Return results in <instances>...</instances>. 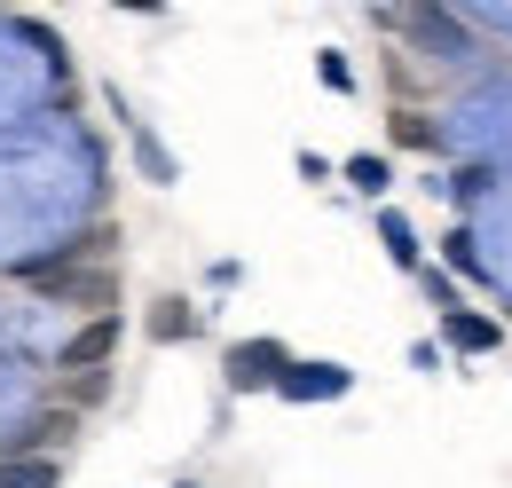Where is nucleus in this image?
I'll return each mask as SVG.
<instances>
[{"label": "nucleus", "mask_w": 512, "mask_h": 488, "mask_svg": "<svg viewBox=\"0 0 512 488\" xmlns=\"http://www.w3.org/2000/svg\"><path fill=\"white\" fill-rule=\"evenodd\" d=\"M79 252L119 260V229H111V150L95 119H79L71 103L0 134V284H24Z\"/></svg>", "instance_id": "f257e3e1"}, {"label": "nucleus", "mask_w": 512, "mask_h": 488, "mask_svg": "<svg viewBox=\"0 0 512 488\" xmlns=\"http://www.w3.org/2000/svg\"><path fill=\"white\" fill-rule=\"evenodd\" d=\"M40 111H71V56L40 16L0 8V134Z\"/></svg>", "instance_id": "f03ea898"}, {"label": "nucleus", "mask_w": 512, "mask_h": 488, "mask_svg": "<svg viewBox=\"0 0 512 488\" xmlns=\"http://www.w3.org/2000/svg\"><path fill=\"white\" fill-rule=\"evenodd\" d=\"M442 158L512 174V71H481L442 111Z\"/></svg>", "instance_id": "7ed1b4c3"}, {"label": "nucleus", "mask_w": 512, "mask_h": 488, "mask_svg": "<svg viewBox=\"0 0 512 488\" xmlns=\"http://www.w3.org/2000/svg\"><path fill=\"white\" fill-rule=\"evenodd\" d=\"M16 292L48 300L56 315H71V323H95V315H119V260H103V252H79V260H56V268L24 276Z\"/></svg>", "instance_id": "20e7f679"}, {"label": "nucleus", "mask_w": 512, "mask_h": 488, "mask_svg": "<svg viewBox=\"0 0 512 488\" xmlns=\"http://www.w3.org/2000/svg\"><path fill=\"white\" fill-rule=\"evenodd\" d=\"M386 32H410V48L434 63V71H473L481 63V32L457 16V8H434V0H418V8H379Z\"/></svg>", "instance_id": "39448f33"}, {"label": "nucleus", "mask_w": 512, "mask_h": 488, "mask_svg": "<svg viewBox=\"0 0 512 488\" xmlns=\"http://www.w3.org/2000/svg\"><path fill=\"white\" fill-rule=\"evenodd\" d=\"M284 370H292V347H284V339H268V331L221 347V386H229V394H276V378H284Z\"/></svg>", "instance_id": "423d86ee"}, {"label": "nucleus", "mask_w": 512, "mask_h": 488, "mask_svg": "<svg viewBox=\"0 0 512 488\" xmlns=\"http://www.w3.org/2000/svg\"><path fill=\"white\" fill-rule=\"evenodd\" d=\"M473 237H481V260H489V292L512 307V174L497 182V197L473 213Z\"/></svg>", "instance_id": "0eeeda50"}, {"label": "nucleus", "mask_w": 512, "mask_h": 488, "mask_svg": "<svg viewBox=\"0 0 512 488\" xmlns=\"http://www.w3.org/2000/svg\"><path fill=\"white\" fill-rule=\"evenodd\" d=\"M103 103L119 111V134H127V150H134V174H142L150 189H174V182H182V158H174V150H166V142L127 111V95H119V87H103Z\"/></svg>", "instance_id": "6e6552de"}, {"label": "nucleus", "mask_w": 512, "mask_h": 488, "mask_svg": "<svg viewBox=\"0 0 512 488\" xmlns=\"http://www.w3.org/2000/svg\"><path fill=\"white\" fill-rule=\"evenodd\" d=\"M339 394H355V370L331 363V355H292V370L276 378V402H300V410H316V402H339Z\"/></svg>", "instance_id": "1a4fd4ad"}, {"label": "nucleus", "mask_w": 512, "mask_h": 488, "mask_svg": "<svg viewBox=\"0 0 512 488\" xmlns=\"http://www.w3.org/2000/svg\"><path fill=\"white\" fill-rule=\"evenodd\" d=\"M119 331H127L119 315H95V323H79V331L64 339V355H56V370H64V378H87V370L103 378V370H111V355H119Z\"/></svg>", "instance_id": "9d476101"}, {"label": "nucleus", "mask_w": 512, "mask_h": 488, "mask_svg": "<svg viewBox=\"0 0 512 488\" xmlns=\"http://www.w3.org/2000/svg\"><path fill=\"white\" fill-rule=\"evenodd\" d=\"M40 386H48L40 370H24L8 347H0V449H8V433H16L32 410H40Z\"/></svg>", "instance_id": "9b49d317"}, {"label": "nucleus", "mask_w": 512, "mask_h": 488, "mask_svg": "<svg viewBox=\"0 0 512 488\" xmlns=\"http://www.w3.org/2000/svg\"><path fill=\"white\" fill-rule=\"evenodd\" d=\"M142 331H150V347H190V339H205V307L182 300V292H166V300H150Z\"/></svg>", "instance_id": "f8f14e48"}, {"label": "nucleus", "mask_w": 512, "mask_h": 488, "mask_svg": "<svg viewBox=\"0 0 512 488\" xmlns=\"http://www.w3.org/2000/svg\"><path fill=\"white\" fill-rule=\"evenodd\" d=\"M505 347V323L481 315V307H449L442 315V355H497Z\"/></svg>", "instance_id": "ddd939ff"}, {"label": "nucleus", "mask_w": 512, "mask_h": 488, "mask_svg": "<svg viewBox=\"0 0 512 488\" xmlns=\"http://www.w3.org/2000/svg\"><path fill=\"white\" fill-rule=\"evenodd\" d=\"M379 244H386V260H394L402 276L426 268V237H418V221H410L402 205H379Z\"/></svg>", "instance_id": "4468645a"}, {"label": "nucleus", "mask_w": 512, "mask_h": 488, "mask_svg": "<svg viewBox=\"0 0 512 488\" xmlns=\"http://www.w3.org/2000/svg\"><path fill=\"white\" fill-rule=\"evenodd\" d=\"M386 142H394V150H418V158H442V119L394 103V111H386Z\"/></svg>", "instance_id": "2eb2a0df"}, {"label": "nucleus", "mask_w": 512, "mask_h": 488, "mask_svg": "<svg viewBox=\"0 0 512 488\" xmlns=\"http://www.w3.org/2000/svg\"><path fill=\"white\" fill-rule=\"evenodd\" d=\"M442 276H457V284H481V292H489V260H481L473 221H457V229L442 237Z\"/></svg>", "instance_id": "dca6fc26"}, {"label": "nucleus", "mask_w": 512, "mask_h": 488, "mask_svg": "<svg viewBox=\"0 0 512 488\" xmlns=\"http://www.w3.org/2000/svg\"><path fill=\"white\" fill-rule=\"evenodd\" d=\"M497 182H505V174H489V166H449L442 182V197L449 205H457V213H465V221H473V213H481V205H489V197H497Z\"/></svg>", "instance_id": "f3484780"}, {"label": "nucleus", "mask_w": 512, "mask_h": 488, "mask_svg": "<svg viewBox=\"0 0 512 488\" xmlns=\"http://www.w3.org/2000/svg\"><path fill=\"white\" fill-rule=\"evenodd\" d=\"M339 182L355 189V197H371V205H386V189H394V158H386V150H355V158H339Z\"/></svg>", "instance_id": "a211bd4d"}, {"label": "nucleus", "mask_w": 512, "mask_h": 488, "mask_svg": "<svg viewBox=\"0 0 512 488\" xmlns=\"http://www.w3.org/2000/svg\"><path fill=\"white\" fill-rule=\"evenodd\" d=\"M64 465L56 457H0V488H56Z\"/></svg>", "instance_id": "6ab92c4d"}, {"label": "nucleus", "mask_w": 512, "mask_h": 488, "mask_svg": "<svg viewBox=\"0 0 512 488\" xmlns=\"http://www.w3.org/2000/svg\"><path fill=\"white\" fill-rule=\"evenodd\" d=\"M473 32H497V40H512V0H473V8H457Z\"/></svg>", "instance_id": "aec40b11"}, {"label": "nucleus", "mask_w": 512, "mask_h": 488, "mask_svg": "<svg viewBox=\"0 0 512 488\" xmlns=\"http://www.w3.org/2000/svg\"><path fill=\"white\" fill-rule=\"evenodd\" d=\"M316 79L331 87V95H355V63H347V48H316Z\"/></svg>", "instance_id": "412c9836"}, {"label": "nucleus", "mask_w": 512, "mask_h": 488, "mask_svg": "<svg viewBox=\"0 0 512 488\" xmlns=\"http://www.w3.org/2000/svg\"><path fill=\"white\" fill-rule=\"evenodd\" d=\"M418 284H426V300L442 307V315H449V307H465V300H457V276H442V268H434V260H426V268H418Z\"/></svg>", "instance_id": "4be33fe9"}, {"label": "nucleus", "mask_w": 512, "mask_h": 488, "mask_svg": "<svg viewBox=\"0 0 512 488\" xmlns=\"http://www.w3.org/2000/svg\"><path fill=\"white\" fill-rule=\"evenodd\" d=\"M300 174H308V182H331V174H339V166H331V158H323V150H300Z\"/></svg>", "instance_id": "5701e85b"}, {"label": "nucleus", "mask_w": 512, "mask_h": 488, "mask_svg": "<svg viewBox=\"0 0 512 488\" xmlns=\"http://www.w3.org/2000/svg\"><path fill=\"white\" fill-rule=\"evenodd\" d=\"M410 370H442V339H418V347H410Z\"/></svg>", "instance_id": "b1692460"}, {"label": "nucleus", "mask_w": 512, "mask_h": 488, "mask_svg": "<svg viewBox=\"0 0 512 488\" xmlns=\"http://www.w3.org/2000/svg\"><path fill=\"white\" fill-rule=\"evenodd\" d=\"M182 488H197V481H182Z\"/></svg>", "instance_id": "393cba45"}]
</instances>
